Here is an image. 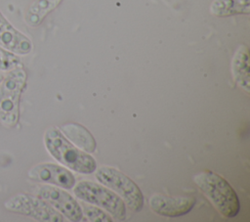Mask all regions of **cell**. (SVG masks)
Returning a JSON list of instances; mask_svg holds the SVG:
<instances>
[{"instance_id":"obj_1","label":"cell","mask_w":250,"mask_h":222,"mask_svg":"<svg viewBox=\"0 0 250 222\" xmlns=\"http://www.w3.org/2000/svg\"><path fill=\"white\" fill-rule=\"evenodd\" d=\"M193 181L223 216L232 218L237 215L240 209L238 197L224 177L205 170L195 174Z\"/></svg>"},{"instance_id":"obj_2","label":"cell","mask_w":250,"mask_h":222,"mask_svg":"<svg viewBox=\"0 0 250 222\" xmlns=\"http://www.w3.org/2000/svg\"><path fill=\"white\" fill-rule=\"evenodd\" d=\"M44 144L54 158L71 170L90 174L97 168L96 160L90 155L75 148L56 127H49L45 131Z\"/></svg>"},{"instance_id":"obj_3","label":"cell","mask_w":250,"mask_h":222,"mask_svg":"<svg viewBox=\"0 0 250 222\" xmlns=\"http://www.w3.org/2000/svg\"><path fill=\"white\" fill-rule=\"evenodd\" d=\"M26 82V72L21 67L9 70L0 82V121L14 127L20 116V101Z\"/></svg>"},{"instance_id":"obj_4","label":"cell","mask_w":250,"mask_h":222,"mask_svg":"<svg viewBox=\"0 0 250 222\" xmlns=\"http://www.w3.org/2000/svg\"><path fill=\"white\" fill-rule=\"evenodd\" d=\"M95 171L97 180L118 194L131 210L140 211L143 208V193L130 177L109 166H102Z\"/></svg>"},{"instance_id":"obj_5","label":"cell","mask_w":250,"mask_h":222,"mask_svg":"<svg viewBox=\"0 0 250 222\" xmlns=\"http://www.w3.org/2000/svg\"><path fill=\"white\" fill-rule=\"evenodd\" d=\"M74 186L73 192L81 200L102 207L117 220L126 218L125 202L109 188L90 181H80Z\"/></svg>"},{"instance_id":"obj_6","label":"cell","mask_w":250,"mask_h":222,"mask_svg":"<svg viewBox=\"0 0 250 222\" xmlns=\"http://www.w3.org/2000/svg\"><path fill=\"white\" fill-rule=\"evenodd\" d=\"M4 207L14 213L25 215L43 222H62V215L37 196L16 194L4 202Z\"/></svg>"},{"instance_id":"obj_7","label":"cell","mask_w":250,"mask_h":222,"mask_svg":"<svg viewBox=\"0 0 250 222\" xmlns=\"http://www.w3.org/2000/svg\"><path fill=\"white\" fill-rule=\"evenodd\" d=\"M34 195L71 221H80L83 217L80 204L60 187L41 185L34 190Z\"/></svg>"},{"instance_id":"obj_8","label":"cell","mask_w":250,"mask_h":222,"mask_svg":"<svg viewBox=\"0 0 250 222\" xmlns=\"http://www.w3.org/2000/svg\"><path fill=\"white\" fill-rule=\"evenodd\" d=\"M31 180L51 184L62 189H71L75 185L74 175L66 168L55 163H40L28 171Z\"/></svg>"},{"instance_id":"obj_9","label":"cell","mask_w":250,"mask_h":222,"mask_svg":"<svg viewBox=\"0 0 250 222\" xmlns=\"http://www.w3.org/2000/svg\"><path fill=\"white\" fill-rule=\"evenodd\" d=\"M195 204V199L191 197H169L154 194L149 199L151 210L166 217H178L189 212Z\"/></svg>"},{"instance_id":"obj_10","label":"cell","mask_w":250,"mask_h":222,"mask_svg":"<svg viewBox=\"0 0 250 222\" xmlns=\"http://www.w3.org/2000/svg\"><path fill=\"white\" fill-rule=\"evenodd\" d=\"M0 46L18 55H27L32 50L31 40L18 30L0 12Z\"/></svg>"},{"instance_id":"obj_11","label":"cell","mask_w":250,"mask_h":222,"mask_svg":"<svg viewBox=\"0 0 250 222\" xmlns=\"http://www.w3.org/2000/svg\"><path fill=\"white\" fill-rule=\"evenodd\" d=\"M231 70L233 79L237 85L246 93L250 91V66H249V52L248 48L240 45L231 62Z\"/></svg>"},{"instance_id":"obj_12","label":"cell","mask_w":250,"mask_h":222,"mask_svg":"<svg viewBox=\"0 0 250 222\" xmlns=\"http://www.w3.org/2000/svg\"><path fill=\"white\" fill-rule=\"evenodd\" d=\"M63 133L71 142L77 145L88 153H93L96 150V142L92 134L87 128L78 123H67L62 126Z\"/></svg>"},{"instance_id":"obj_13","label":"cell","mask_w":250,"mask_h":222,"mask_svg":"<svg viewBox=\"0 0 250 222\" xmlns=\"http://www.w3.org/2000/svg\"><path fill=\"white\" fill-rule=\"evenodd\" d=\"M210 13L216 17L248 15L250 0H214L210 5Z\"/></svg>"},{"instance_id":"obj_14","label":"cell","mask_w":250,"mask_h":222,"mask_svg":"<svg viewBox=\"0 0 250 222\" xmlns=\"http://www.w3.org/2000/svg\"><path fill=\"white\" fill-rule=\"evenodd\" d=\"M62 0H34L25 13V22L30 26L39 25Z\"/></svg>"},{"instance_id":"obj_15","label":"cell","mask_w":250,"mask_h":222,"mask_svg":"<svg viewBox=\"0 0 250 222\" xmlns=\"http://www.w3.org/2000/svg\"><path fill=\"white\" fill-rule=\"evenodd\" d=\"M22 67L20 57L0 46V71L7 72Z\"/></svg>"},{"instance_id":"obj_16","label":"cell","mask_w":250,"mask_h":222,"mask_svg":"<svg viewBox=\"0 0 250 222\" xmlns=\"http://www.w3.org/2000/svg\"><path fill=\"white\" fill-rule=\"evenodd\" d=\"M82 213L85 214V216L88 218V220L92 222H108L111 221L110 216L105 213L104 210H102L99 207H96L92 204H89L88 202L82 201L80 204Z\"/></svg>"},{"instance_id":"obj_17","label":"cell","mask_w":250,"mask_h":222,"mask_svg":"<svg viewBox=\"0 0 250 222\" xmlns=\"http://www.w3.org/2000/svg\"><path fill=\"white\" fill-rule=\"evenodd\" d=\"M3 76H4V75H3V73L0 71V82H1V80L3 79Z\"/></svg>"}]
</instances>
